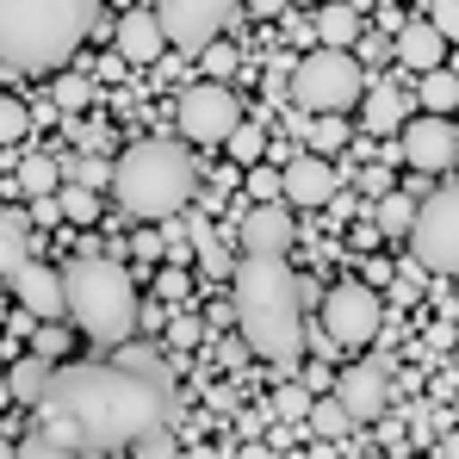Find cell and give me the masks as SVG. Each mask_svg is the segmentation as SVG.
Returning <instances> with one entry per match:
<instances>
[{"instance_id":"6da1fadb","label":"cell","mask_w":459,"mask_h":459,"mask_svg":"<svg viewBox=\"0 0 459 459\" xmlns=\"http://www.w3.org/2000/svg\"><path fill=\"white\" fill-rule=\"evenodd\" d=\"M31 410L69 416L81 435H87L93 454L100 447H131L137 435H150V429L168 422L161 379L137 373V367H112V360H100V367H50L44 397Z\"/></svg>"},{"instance_id":"7a4b0ae2","label":"cell","mask_w":459,"mask_h":459,"mask_svg":"<svg viewBox=\"0 0 459 459\" xmlns=\"http://www.w3.org/2000/svg\"><path fill=\"white\" fill-rule=\"evenodd\" d=\"M230 280H236L230 299H236L242 342L273 367H299L305 360V286L286 267V255H242Z\"/></svg>"},{"instance_id":"3957f363","label":"cell","mask_w":459,"mask_h":459,"mask_svg":"<svg viewBox=\"0 0 459 459\" xmlns=\"http://www.w3.org/2000/svg\"><path fill=\"white\" fill-rule=\"evenodd\" d=\"M100 0H0V63L25 75H50L93 31Z\"/></svg>"},{"instance_id":"277c9868","label":"cell","mask_w":459,"mask_h":459,"mask_svg":"<svg viewBox=\"0 0 459 459\" xmlns=\"http://www.w3.org/2000/svg\"><path fill=\"white\" fill-rule=\"evenodd\" d=\"M106 186H112V199H118L131 218L161 224V218H174V212L193 205V193H199V168H193L186 143L143 137V143H131V150L112 161Z\"/></svg>"},{"instance_id":"5b68a950","label":"cell","mask_w":459,"mask_h":459,"mask_svg":"<svg viewBox=\"0 0 459 459\" xmlns=\"http://www.w3.org/2000/svg\"><path fill=\"white\" fill-rule=\"evenodd\" d=\"M63 316L75 323L87 342L118 348V342L137 329V292H131V273H125L118 261L81 255L75 267L63 273Z\"/></svg>"},{"instance_id":"8992f818","label":"cell","mask_w":459,"mask_h":459,"mask_svg":"<svg viewBox=\"0 0 459 459\" xmlns=\"http://www.w3.org/2000/svg\"><path fill=\"white\" fill-rule=\"evenodd\" d=\"M360 87H367V69L354 50H310L305 63L292 69V106L299 112H354L360 106Z\"/></svg>"},{"instance_id":"52a82bcc","label":"cell","mask_w":459,"mask_h":459,"mask_svg":"<svg viewBox=\"0 0 459 459\" xmlns=\"http://www.w3.org/2000/svg\"><path fill=\"white\" fill-rule=\"evenodd\" d=\"M410 255H416V267L422 273H435V280H447L459 267V193L454 186H435L422 205H416V218H410Z\"/></svg>"},{"instance_id":"ba28073f","label":"cell","mask_w":459,"mask_h":459,"mask_svg":"<svg viewBox=\"0 0 459 459\" xmlns=\"http://www.w3.org/2000/svg\"><path fill=\"white\" fill-rule=\"evenodd\" d=\"M379 335V292L348 280L323 292V348H367Z\"/></svg>"},{"instance_id":"9c48e42d","label":"cell","mask_w":459,"mask_h":459,"mask_svg":"<svg viewBox=\"0 0 459 459\" xmlns=\"http://www.w3.org/2000/svg\"><path fill=\"white\" fill-rule=\"evenodd\" d=\"M397 155H403L416 174H447V168L459 161L454 112H422V118H403V125H397Z\"/></svg>"},{"instance_id":"30bf717a","label":"cell","mask_w":459,"mask_h":459,"mask_svg":"<svg viewBox=\"0 0 459 459\" xmlns=\"http://www.w3.org/2000/svg\"><path fill=\"white\" fill-rule=\"evenodd\" d=\"M242 118V100L230 93L224 81H199L180 93V137L186 143H224Z\"/></svg>"},{"instance_id":"8fae6325","label":"cell","mask_w":459,"mask_h":459,"mask_svg":"<svg viewBox=\"0 0 459 459\" xmlns=\"http://www.w3.org/2000/svg\"><path fill=\"white\" fill-rule=\"evenodd\" d=\"M230 13H236V0H155L161 38H168V44H180L186 56H193V50H205V44L224 31Z\"/></svg>"},{"instance_id":"7c38bea8","label":"cell","mask_w":459,"mask_h":459,"mask_svg":"<svg viewBox=\"0 0 459 459\" xmlns=\"http://www.w3.org/2000/svg\"><path fill=\"white\" fill-rule=\"evenodd\" d=\"M280 193H286V205L292 212H316V205H329L335 199V168H329V155H286L280 161Z\"/></svg>"},{"instance_id":"4fadbf2b","label":"cell","mask_w":459,"mask_h":459,"mask_svg":"<svg viewBox=\"0 0 459 459\" xmlns=\"http://www.w3.org/2000/svg\"><path fill=\"white\" fill-rule=\"evenodd\" d=\"M6 286H13V299H19L25 316H38V323H44V316H63V273H56V267H44V261L25 255V261L6 273Z\"/></svg>"},{"instance_id":"5bb4252c","label":"cell","mask_w":459,"mask_h":459,"mask_svg":"<svg viewBox=\"0 0 459 459\" xmlns=\"http://www.w3.org/2000/svg\"><path fill=\"white\" fill-rule=\"evenodd\" d=\"M335 403H342L354 422H379L385 403H391V379H385V367H373V360L348 367V373L335 379Z\"/></svg>"},{"instance_id":"9a60e30c","label":"cell","mask_w":459,"mask_h":459,"mask_svg":"<svg viewBox=\"0 0 459 459\" xmlns=\"http://www.w3.org/2000/svg\"><path fill=\"white\" fill-rule=\"evenodd\" d=\"M292 242H299V224H292V205H280V199H261L242 218V248L248 255H286Z\"/></svg>"},{"instance_id":"2e32d148","label":"cell","mask_w":459,"mask_h":459,"mask_svg":"<svg viewBox=\"0 0 459 459\" xmlns=\"http://www.w3.org/2000/svg\"><path fill=\"white\" fill-rule=\"evenodd\" d=\"M118 56L137 63V69H155L168 56V38H161V19L155 13H125L118 19Z\"/></svg>"},{"instance_id":"e0dca14e","label":"cell","mask_w":459,"mask_h":459,"mask_svg":"<svg viewBox=\"0 0 459 459\" xmlns=\"http://www.w3.org/2000/svg\"><path fill=\"white\" fill-rule=\"evenodd\" d=\"M391 50H397V63H403V69H416V75H422V69H435V63H447V38H441L429 19H410V25L397 31V44H391Z\"/></svg>"},{"instance_id":"ac0fdd59","label":"cell","mask_w":459,"mask_h":459,"mask_svg":"<svg viewBox=\"0 0 459 459\" xmlns=\"http://www.w3.org/2000/svg\"><path fill=\"white\" fill-rule=\"evenodd\" d=\"M310 31H316V44H329V50H354V44H360V6L329 0V6H316Z\"/></svg>"},{"instance_id":"d6986e66","label":"cell","mask_w":459,"mask_h":459,"mask_svg":"<svg viewBox=\"0 0 459 459\" xmlns=\"http://www.w3.org/2000/svg\"><path fill=\"white\" fill-rule=\"evenodd\" d=\"M50 367H56V360H44V354H31V360H19V367H6V397L38 403V397H44V379H50Z\"/></svg>"},{"instance_id":"ffe728a7","label":"cell","mask_w":459,"mask_h":459,"mask_svg":"<svg viewBox=\"0 0 459 459\" xmlns=\"http://www.w3.org/2000/svg\"><path fill=\"white\" fill-rule=\"evenodd\" d=\"M25 255H31V224H25L19 212H0V280H6Z\"/></svg>"},{"instance_id":"44dd1931","label":"cell","mask_w":459,"mask_h":459,"mask_svg":"<svg viewBox=\"0 0 459 459\" xmlns=\"http://www.w3.org/2000/svg\"><path fill=\"white\" fill-rule=\"evenodd\" d=\"M360 106H367V125L373 131H397L403 125V93L397 87H360Z\"/></svg>"},{"instance_id":"7402d4cb","label":"cell","mask_w":459,"mask_h":459,"mask_svg":"<svg viewBox=\"0 0 459 459\" xmlns=\"http://www.w3.org/2000/svg\"><path fill=\"white\" fill-rule=\"evenodd\" d=\"M422 112H454L459 106V81H454V69L447 63H435V69H422Z\"/></svg>"},{"instance_id":"603a6c76","label":"cell","mask_w":459,"mask_h":459,"mask_svg":"<svg viewBox=\"0 0 459 459\" xmlns=\"http://www.w3.org/2000/svg\"><path fill=\"white\" fill-rule=\"evenodd\" d=\"M305 143H310L316 155L342 150V143H348V112H310V125H305Z\"/></svg>"},{"instance_id":"cb8c5ba5","label":"cell","mask_w":459,"mask_h":459,"mask_svg":"<svg viewBox=\"0 0 459 459\" xmlns=\"http://www.w3.org/2000/svg\"><path fill=\"white\" fill-rule=\"evenodd\" d=\"M305 416H310V435H323V441H342V435L354 429V416H348V410H342L335 397H310Z\"/></svg>"},{"instance_id":"d4e9b609","label":"cell","mask_w":459,"mask_h":459,"mask_svg":"<svg viewBox=\"0 0 459 459\" xmlns=\"http://www.w3.org/2000/svg\"><path fill=\"white\" fill-rule=\"evenodd\" d=\"M56 186H63V168H56L50 155H25V161H19V193L38 199V193H56Z\"/></svg>"},{"instance_id":"484cf974","label":"cell","mask_w":459,"mask_h":459,"mask_svg":"<svg viewBox=\"0 0 459 459\" xmlns=\"http://www.w3.org/2000/svg\"><path fill=\"white\" fill-rule=\"evenodd\" d=\"M56 212H63L69 224H93V218H100V193L81 186V180H69V186H56Z\"/></svg>"},{"instance_id":"4316f807","label":"cell","mask_w":459,"mask_h":459,"mask_svg":"<svg viewBox=\"0 0 459 459\" xmlns=\"http://www.w3.org/2000/svg\"><path fill=\"white\" fill-rule=\"evenodd\" d=\"M224 150L236 155V168H255V161H267V131H255L248 118H236V131L224 137Z\"/></svg>"},{"instance_id":"83f0119b","label":"cell","mask_w":459,"mask_h":459,"mask_svg":"<svg viewBox=\"0 0 459 459\" xmlns=\"http://www.w3.org/2000/svg\"><path fill=\"white\" fill-rule=\"evenodd\" d=\"M373 218H379V230L403 236V230H410V218H416V199H403L397 186H385V193H379V212H373Z\"/></svg>"},{"instance_id":"f1b7e54d","label":"cell","mask_w":459,"mask_h":459,"mask_svg":"<svg viewBox=\"0 0 459 459\" xmlns=\"http://www.w3.org/2000/svg\"><path fill=\"white\" fill-rule=\"evenodd\" d=\"M25 125H31V112H25L13 93H0V150H6V143H19V137H25Z\"/></svg>"},{"instance_id":"f546056e","label":"cell","mask_w":459,"mask_h":459,"mask_svg":"<svg viewBox=\"0 0 459 459\" xmlns=\"http://www.w3.org/2000/svg\"><path fill=\"white\" fill-rule=\"evenodd\" d=\"M38 354H44V360H63V354H69V329H63V316H44V329H38Z\"/></svg>"},{"instance_id":"4dcf8cb0","label":"cell","mask_w":459,"mask_h":459,"mask_svg":"<svg viewBox=\"0 0 459 459\" xmlns=\"http://www.w3.org/2000/svg\"><path fill=\"white\" fill-rule=\"evenodd\" d=\"M199 56H205V75H212V81H230V75H236V44H218V38H212Z\"/></svg>"},{"instance_id":"1f68e13d","label":"cell","mask_w":459,"mask_h":459,"mask_svg":"<svg viewBox=\"0 0 459 459\" xmlns=\"http://www.w3.org/2000/svg\"><path fill=\"white\" fill-rule=\"evenodd\" d=\"M310 397H316L310 385H286V391H273V410L292 422V416H305V410H310Z\"/></svg>"},{"instance_id":"d6a6232c","label":"cell","mask_w":459,"mask_h":459,"mask_svg":"<svg viewBox=\"0 0 459 459\" xmlns=\"http://www.w3.org/2000/svg\"><path fill=\"white\" fill-rule=\"evenodd\" d=\"M199 342H205V323L199 316H174L168 323V348H199Z\"/></svg>"},{"instance_id":"836d02e7","label":"cell","mask_w":459,"mask_h":459,"mask_svg":"<svg viewBox=\"0 0 459 459\" xmlns=\"http://www.w3.org/2000/svg\"><path fill=\"white\" fill-rule=\"evenodd\" d=\"M87 100H93V87H87L81 75H63V81H56V106H63V112H81Z\"/></svg>"},{"instance_id":"e575fe53","label":"cell","mask_w":459,"mask_h":459,"mask_svg":"<svg viewBox=\"0 0 459 459\" xmlns=\"http://www.w3.org/2000/svg\"><path fill=\"white\" fill-rule=\"evenodd\" d=\"M429 25L454 44V31H459V0H429Z\"/></svg>"},{"instance_id":"d590c367","label":"cell","mask_w":459,"mask_h":459,"mask_svg":"<svg viewBox=\"0 0 459 459\" xmlns=\"http://www.w3.org/2000/svg\"><path fill=\"white\" fill-rule=\"evenodd\" d=\"M155 292H161L168 305H180V299H186V273H180V261H168V267L155 273Z\"/></svg>"},{"instance_id":"8d00e7d4","label":"cell","mask_w":459,"mask_h":459,"mask_svg":"<svg viewBox=\"0 0 459 459\" xmlns=\"http://www.w3.org/2000/svg\"><path fill=\"white\" fill-rule=\"evenodd\" d=\"M193 248H199V261H205V273H230V267H236V261H230V248H218L212 236H199Z\"/></svg>"},{"instance_id":"74e56055","label":"cell","mask_w":459,"mask_h":459,"mask_svg":"<svg viewBox=\"0 0 459 459\" xmlns=\"http://www.w3.org/2000/svg\"><path fill=\"white\" fill-rule=\"evenodd\" d=\"M248 193H255V199H273V193H280V174L255 161V174H248Z\"/></svg>"},{"instance_id":"f35d334b","label":"cell","mask_w":459,"mask_h":459,"mask_svg":"<svg viewBox=\"0 0 459 459\" xmlns=\"http://www.w3.org/2000/svg\"><path fill=\"white\" fill-rule=\"evenodd\" d=\"M242 6H248V13H255V19H280V13H286V6H292V0H242Z\"/></svg>"},{"instance_id":"ab89813d","label":"cell","mask_w":459,"mask_h":459,"mask_svg":"<svg viewBox=\"0 0 459 459\" xmlns=\"http://www.w3.org/2000/svg\"><path fill=\"white\" fill-rule=\"evenodd\" d=\"M360 186H367V193H385V186H391V174H385V168H367V174H360Z\"/></svg>"},{"instance_id":"60d3db41","label":"cell","mask_w":459,"mask_h":459,"mask_svg":"<svg viewBox=\"0 0 459 459\" xmlns=\"http://www.w3.org/2000/svg\"><path fill=\"white\" fill-rule=\"evenodd\" d=\"M212 410H236V385H212Z\"/></svg>"},{"instance_id":"b9f144b4","label":"cell","mask_w":459,"mask_h":459,"mask_svg":"<svg viewBox=\"0 0 459 459\" xmlns=\"http://www.w3.org/2000/svg\"><path fill=\"white\" fill-rule=\"evenodd\" d=\"M0 397H6V367H0Z\"/></svg>"},{"instance_id":"7bdbcfd3","label":"cell","mask_w":459,"mask_h":459,"mask_svg":"<svg viewBox=\"0 0 459 459\" xmlns=\"http://www.w3.org/2000/svg\"><path fill=\"white\" fill-rule=\"evenodd\" d=\"M0 454H13V441H0Z\"/></svg>"},{"instance_id":"ee69618b","label":"cell","mask_w":459,"mask_h":459,"mask_svg":"<svg viewBox=\"0 0 459 459\" xmlns=\"http://www.w3.org/2000/svg\"><path fill=\"white\" fill-rule=\"evenodd\" d=\"M292 6H316V0H292Z\"/></svg>"}]
</instances>
